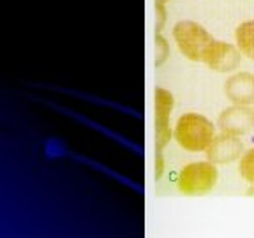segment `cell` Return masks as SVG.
Instances as JSON below:
<instances>
[{
  "instance_id": "cell-13",
  "label": "cell",
  "mask_w": 254,
  "mask_h": 238,
  "mask_svg": "<svg viewBox=\"0 0 254 238\" xmlns=\"http://www.w3.org/2000/svg\"><path fill=\"white\" fill-rule=\"evenodd\" d=\"M164 171H166V159H164L163 152L155 150V155H154V178L161 180L164 177Z\"/></svg>"
},
{
  "instance_id": "cell-9",
  "label": "cell",
  "mask_w": 254,
  "mask_h": 238,
  "mask_svg": "<svg viewBox=\"0 0 254 238\" xmlns=\"http://www.w3.org/2000/svg\"><path fill=\"white\" fill-rule=\"evenodd\" d=\"M235 44L246 59L254 62V20H246L235 28Z\"/></svg>"
},
{
  "instance_id": "cell-4",
  "label": "cell",
  "mask_w": 254,
  "mask_h": 238,
  "mask_svg": "<svg viewBox=\"0 0 254 238\" xmlns=\"http://www.w3.org/2000/svg\"><path fill=\"white\" fill-rule=\"evenodd\" d=\"M175 110V97L168 88H154V136L155 150L163 152L173 141V125L171 115Z\"/></svg>"
},
{
  "instance_id": "cell-7",
  "label": "cell",
  "mask_w": 254,
  "mask_h": 238,
  "mask_svg": "<svg viewBox=\"0 0 254 238\" xmlns=\"http://www.w3.org/2000/svg\"><path fill=\"white\" fill-rule=\"evenodd\" d=\"M224 95L231 104L253 106L254 104V74L247 71H235L224 81Z\"/></svg>"
},
{
  "instance_id": "cell-5",
  "label": "cell",
  "mask_w": 254,
  "mask_h": 238,
  "mask_svg": "<svg viewBox=\"0 0 254 238\" xmlns=\"http://www.w3.org/2000/svg\"><path fill=\"white\" fill-rule=\"evenodd\" d=\"M242 53L237 44L214 39L201 55V62L214 72H235L242 62Z\"/></svg>"
},
{
  "instance_id": "cell-6",
  "label": "cell",
  "mask_w": 254,
  "mask_h": 238,
  "mask_svg": "<svg viewBox=\"0 0 254 238\" xmlns=\"http://www.w3.org/2000/svg\"><path fill=\"white\" fill-rule=\"evenodd\" d=\"M217 127L224 134L237 138L249 134L254 129V108L240 106V104L224 108L217 117Z\"/></svg>"
},
{
  "instance_id": "cell-15",
  "label": "cell",
  "mask_w": 254,
  "mask_h": 238,
  "mask_svg": "<svg viewBox=\"0 0 254 238\" xmlns=\"http://www.w3.org/2000/svg\"><path fill=\"white\" fill-rule=\"evenodd\" d=\"M170 2L171 0H154V4H164V5H168Z\"/></svg>"
},
{
  "instance_id": "cell-1",
  "label": "cell",
  "mask_w": 254,
  "mask_h": 238,
  "mask_svg": "<svg viewBox=\"0 0 254 238\" xmlns=\"http://www.w3.org/2000/svg\"><path fill=\"white\" fill-rule=\"evenodd\" d=\"M217 129L219 127L203 113L187 111L175 120L173 141L190 154H205L219 134Z\"/></svg>"
},
{
  "instance_id": "cell-12",
  "label": "cell",
  "mask_w": 254,
  "mask_h": 238,
  "mask_svg": "<svg viewBox=\"0 0 254 238\" xmlns=\"http://www.w3.org/2000/svg\"><path fill=\"white\" fill-rule=\"evenodd\" d=\"M155 9V32H163L168 21V11L164 4H154Z\"/></svg>"
},
{
  "instance_id": "cell-2",
  "label": "cell",
  "mask_w": 254,
  "mask_h": 238,
  "mask_svg": "<svg viewBox=\"0 0 254 238\" xmlns=\"http://www.w3.org/2000/svg\"><path fill=\"white\" fill-rule=\"evenodd\" d=\"M217 183V164H214L208 159L184 164L175 178V187L186 198H199V196L210 194Z\"/></svg>"
},
{
  "instance_id": "cell-3",
  "label": "cell",
  "mask_w": 254,
  "mask_h": 238,
  "mask_svg": "<svg viewBox=\"0 0 254 238\" xmlns=\"http://www.w3.org/2000/svg\"><path fill=\"white\" fill-rule=\"evenodd\" d=\"M171 37L179 52L190 62H201L205 48L214 41L212 34L201 23L192 20H180L171 28Z\"/></svg>"
},
{
  "instance_id": "cell-11",
  "label": "cell",
  "mask_w": 254,
  "mask_h": 238,
  "mask_svg": "<svg viewBox=\"0 0 254 238\" xmlns=\"http://www.w3.org/2000/svg\"><path fill=\"white\" fill-rule=\"evenodd\" d=\"M154 46H155V59H154V63L155 65H163V63L168 62L170 59V43L168 39L163 36V32H155V37H154Z\"/></svg>"
},
{
  "instance_id": "cell-8",
  "label": "cell",
  "mask_w": 254,
  "mask_h": 238,
  "mask_svg": "<svg viewBox=\"0 0 254 238\" xmlns=\"http://www.w3.org/2000/svg\"><path fill=\"white\" fill-rule=\"evenodd\" d=\"M244 152H246V148H244V143L240 141V138L219 132L208 147V150L205 152V155L208 161L221 166V164H231L238 161Z\"/></svg>"
},
{
  "instance_id": "cell-14",
  "label": "cell",
  "mask_w": 254,
  "mask_h": 238,
  "mask_svg": "<svg viewBox=\"0 0 254 238\" xmlns=\"http://www.w3.org/2000/svg\"><path fill=\"white\" fill-rule=\"evenodd\" d=\"M246 194L251 196V198H254V183H253V185H249V189L246 190Z\"/></svg>"
},
{
  "instance_id": "cell-10",
  "label": "cell",
  "mask_w": 254,
  "mask_h": 238,
  "mask_svg": "<svg viewBox=\"0 0 254 238\" xmlns=\"http://www.w3.org/2000/svg\"><path fill=\"white\" fill-rule=\"evenodd\" d=\"M238 175L249 185L254 183V147L247 148L242 154V157L238 159Z\"/></svg>"
}]
</instances>
